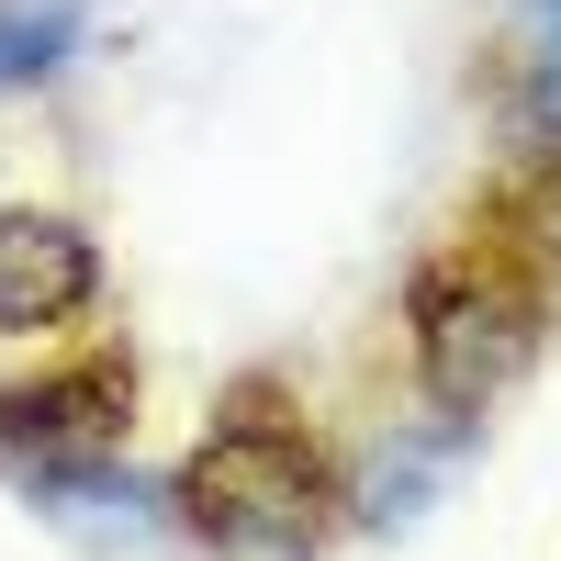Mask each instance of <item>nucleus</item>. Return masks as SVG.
Segmentation results:
<instances>
[{
  "mask_svg": "<svg viewBox=\"0 0 561 561\" xmlns=\"http://www.w3.org/2000/svg\"><path fill=\"white\" fill-rule=\"evenodd\" d=\"M539 270L517 259L505 225H472L460 248H438L404 293V325H415V370L449 415H483L517 370L539 359Z\"/></svg>",
  "mask_w": 561,
  "mask_h": 561,
  "instance_id": "f257e3e1",
  "label": "nucleus"
},
{
  "mask_svg": "<svg viewBox=\"0 0 561 561\" xmlns=\"http://www.w3.org/2000/svg\"><path fill=\"white\" fill-rule=\"evenodd\" d=\"M325 460L304 427H280V415H225V427L180 460V483H169V517L214 539V550H237V561H293L325 539Z\"/></svg>",
  "mask_w": 561,
  "mask_h": 561,
  "instance_id": "f03ea898",
  "label": "nucleus"
},
{
  "mask_svg": "<svg viewBox=\"0 0 561 561\" xmlns=\"http://www.w3.org/2000/svg\"><path fill=\"white\" fill-rule=\"evenodd\" d=\"M135 427V359H79V370H45V382L0 393V449L57 472V460H102L113 438Z\"/></svg>",
  "mask_w": 561,
  "mask_h": 561,
  "instance_id": "7ed1b4c3",
  "label": "nucleus"
},
{
  "mask_svg": "<svg viewBox=\"0 0 561 561\" xmlns=\"http://www.w3.org/2000/svg\"><path fill=\"white\" fill-rule=\"evenodd\" d=\"M90 293H102V248L68 214H0V337L68 325L90 314Z\"/></svg>",
  "mask_w": 561,
  "mask_h": 561,
  "instance_id": "20e7f679",
  "label": "nucleus"
},
{
  "mask_svg": "<svg viewBox=\"0 0 561 561\" xmlns=\"http://www.w3.org/2000/svg\"><path fill=\"white\" fill-rule=\"evenodd\" d=\"M68 34H79V0H0V90H34L68 57Z\"/></svg>",
  "mask_w": 561,
  "mask_h": 561,
  "instance_id": "39448f33",
  "label": "nucleus"
},
{
  "mask_svg": "<svg viewBox=\"0 0 561 561\" xmlns=\"http://www.w3.org/2000/svg\"><path fill=\"white\" fill-rule=\"evenodd\" d=\"M528 124H539V135H561V12H550L539 57H528Z\"/></svg>",
  "mask_w": 561,
  "mask_h": 561,
  "instance_id": "423d86ee",
  "label": "nucleus"
}]
</instances>
